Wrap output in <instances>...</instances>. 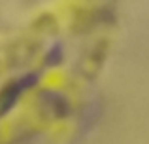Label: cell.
Listing matches in <instances>:
<instances>
[{"label": "cell", "mask_w": 149, "mask_h": 144, "mask_svg": "<svg viewBox=\"0 0 149 144\" xmlns=\"http://www.w3.org/2000/svg\"><path fill=\"white\" fill-rule=\"evenodd\" d=\"M25 91V89L21 87V84H19V80L11 81L10 85H6V87L0 91V118H2L4 114H6L8 110H10L11 106L15 104V100H17V97L21 95V93Z\"/></svg>", "instance_id": "cell-1"}, {"label": "cell", "mask_w": 149, "mask_h": 144, "mask_svg": "<svg viewBox=\"0 0 149 144\" xmlns=\"http://www.w3.org/2000/svg\"><path fill=\"white\" fill-rule=\"evenodd\" d=\"M62 61V48L61 46H53V48L47 51V55H45V63L47 65H57Z\"/></svg>", "instance_id": "cell-2"}]
</instances>
